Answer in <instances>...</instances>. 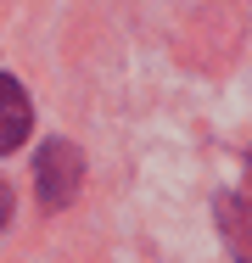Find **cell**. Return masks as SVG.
Instances as JSON below:
<instances>
[{"instance_id":"6da1fadb","label":"cell","mask_w":252,"mask_h":263,"mask_svg":"<svg viewBox=\"0 0 252 263\" xmlns=\"http://www.w3.org/2000/svg\"><path fill=\"white\" fill-rule=\"evenodd\" d=\"M79 174H84V157H79V146H67V140H50L40 162H34V179H40V202L45 208H67L73 196H79Z\"/></svg>"},{"instance_id":"7a4b0ae2","label":"cell","mask_w":252,"mask_h":263,"mask_svg":"<svg viewBox=\"0 0 252 263\" xmlns=\"http://www.w3.org/2000/svg\"><path fill=\"white\" fill-rule=\"evenodd\" d=\"M34 129V106H28V90L17 79L0 73V152H17Z\"/></svg>"},{"instance_id":"3957f363","label":"cell","mask_w":252,"mask_h":263,"mask_svg":"<svg viewBox=\"0 0 252 263\" xmlns=\"http://www.w3.org/2000/svg\"><path fill=\"white\" fill-rule=\"evenodd\" d=\"M224 235H230V252L247 263V196H224Z\"/></svg>"},{"instance_id":"277c9868","label":"cell","mask_w":252,"mask_h":263,"mask_svg":"<svg viewBox=\"0 0 252 263\" xmlns=\"http://www.w3.org/2000/svg\"><path fill=\"white\" fill-rule=\"evenodd\" d=\"M6 218H11V191H6V179H0V230H6Z\"/></svg>"}]
</instances>
